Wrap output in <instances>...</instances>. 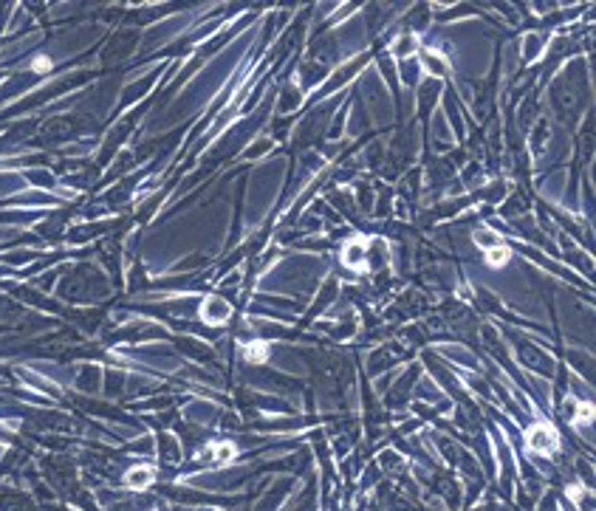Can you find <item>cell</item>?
Returning <instances> with one entry per match:
<instances>
[{"mask_svg": "<svg viewBox=\"0 0 596 511\" xmlns=\"http://www.w3.org/2000/svg\"><path fill=\"white\" fill-rule=\"evenodd\" d=\"M156 455L162 460V466H178L184 460V447L175 432H158L156 435Z\"/></svg>", "mask_w": 596, "mask_h": 511, "instance_id": "7a4b0ae2", "label": "cell"}, {"mask_svg": "<svg viewBox=\"0 0 596 511\" xmlns=\"http://www.w3.org/2000/svg\"><path fill=\"white\" fill-rule=\"evenodd\" d=\"M303 99H306V94H303V88H300V85H297V82L286 85V88H283V94H280V99H277L280 113H291V110H297V108L303 105Z\"/></svg>", "mask_w": 596, "mask_h": 511, "instance_id": "ba28073f", "label": "cell"}, {"mask_svg": "<svg viewBox=\"0 0 596 511\" xmlns=\"http://www.w3.org/2000/svg\"><path fill=\"white\" fill-rule=\"evenodd\" d=\"M543 45H545V37H543V34H529V37H525V42H523V57H525V62H532V60L537 57V51H543Z\"/></svg>", "mask_w": 596, "mask_h": 511, "instance_id": "8fae6325", "label": "cell"}, {"mask_svg": "<svg viewBox=\"0 0 596 511\" xmlns=\"http://www.w3.org/2000/svg\"><path fill=\"white\" fill-rule=\"evenodd\" d=\"M412 51H416V40H412V34H399V40L393 45V54H399L401 60H410Z\"/></svg>", "mask_w": 596, "mask_h": 511, "instance_id": "4fadbf2b", "label": "cell"}, {"mask_svg": "<svg viewBox=\"0 0 596 511\" xmlns=\"http://www.w3.org/2000/svg\"><path fill=\"white\" fill-rule=\"evenodd\" d=\"M525 444H529L532 452H540V455H557L560 452V435L557 429L548 424V421H534L529 429H525Z\"/></svg>", "mask_w": 596, "mask_h": 511, "instance_id": "6da1fadb", "label": "cell"}, {"mask_svg": "<svg viewBox=\"0 0 596 511\" xmlns=\"http://www.w3.org/2000/svg\"><path fill=\"white\" fill-rule=\"evenodd\" d=\"M77 387L85 396H94L102 387V367L99 364H82L79 367V376H77Z\"/></svg>", "mask_w": 596, "mask_h": 511, "instance_id": "8992f818", "label": "cell"}, {"mask_svg": "<svg viewBox=\"0 0 596 511\" xmlns=\"http://www.w3.org/2000/svg\"><path fill=\"white\" fill-rule=\"evenodd\" d=\"M421 57H424V60H421V65L427 68V71H430L432 77H444V74L449 71V62H447L441 54H435V51H424Z\"/></svg>", "mask_w": 596, "mask_h": 511, "instance_id": "9c48e42d", "label": "cell"}, {"mask_svg": "<svg viewBox=\"0 0 596 511\" xmlns=\"http://www.w3.org/2000/svg\"><path fill=\"white\" fill-rule=\"evenodd\" d=\"M509 258H512V251H509L506 246H503V243L486 251V263H489L492 269H503V266H506V263H509Z\"/></svg>", "mask_w": 596, "mask_h": 511, "instance_id": "7c38bea8", "label": "cell"}, {"mask_svg": "<svg viewBox=\"0 0 596 511\" xmlns=\"http://www.w3.org/2000/svg\"><path fill=\"white\" fill-rule=\"evenodd\" d=\"M136 40H139V34H136V32H119V34H113L110 42H108V49H105V54H102V60H105V62L127 60V57L133 54V49H136Z\"/></svg>", "mask_w": 596, "mask_h": 511, "instance_id": "277c9868", "label": "cell"}, {"mask_svg": "<svg viewBox=\"0 0 596 511\" xmlns=\"http://www.w3.org/2000/svg\"><path fill=\"white\" fill-rule=\"evenodd\" d=\"M0 511H34V503L23 492H0Z\"/></svg>", "mask_w": 596, "mask_h": 511, "instance_id": "52a82bcc", "label": "cell"}, {"mask_svg": "<svg viewBox=\"0 0 596 511\" xmlns=\"http://www.w3.org/2000/svg\"><path fill=\"white\" fill-rule=\"evenodd\" d=\"M156 477H158V472L150 466V463H133V466H127V472L122 477V486L127 492H147L156 483Z\"/></svg>", "mask_w": 596, "mask_h": 511, "instance_id": "3957f363", "label": "cell"}, {"mask_svg": "<svg viewBox=\"0 0 596 511\" xmlns=\"http://www.w3.org/2000/svg\"><path fill=\"white\" fill-rule=\"evenodd\" d=\"M472 240L480 246V249H495V246H500V238H497V232H492V229H486V226H480V229H475L472 232Z\"/></svg>", "mask_w": 596, "mask_h": 511, "instance_id": "30bf717a", "label": "cell"}, {"mask_svg": "<svg viewBox=\"0 0 596 511\" xmlns=\"http://www.w3.org/2000/svg\"><path fill=\"white\" fill-rule=\"evenodd\" d=\"M229 314H232V308H229V303L223 297H218V294H210L201 303V322H206V325H223L226 319H229Z\"/></svg>", "mask_w": 596, "mask_h": 511, "instance_id": "5b68a950", "label": "cell"}]
</instances>
